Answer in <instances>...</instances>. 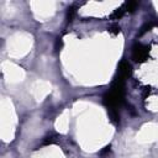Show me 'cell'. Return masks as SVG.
<instances>
[{
    "instance_id": "52a82bcc",
    "label": "cell",
    "mask_w": 158,
    "mask_h": 158,
    "mask_svg": "<svg viewBox=\"0 0 158 158\" xmlns=\"http://www.w3.org/2000/svg\"><path fill=\"white\" fill-rule=\"evenodd\" d=\"M107 31H109L110 33H112V35H117V33L121 31V27H120L117 23H112V25L107 28Z\"/></svg>"
},
{
    "instance_id": "6da1fadb",
    "label": "cell",
    "mask_w": 158,
    "mask_h": 158,
    "mask_svg": "<svg viewBox=\"0 0 158 158\" xmlns=\"http://www.w3.org/2000/svg\"><path fill=\"white\" fill-rule=\"evenodd\" d=\"M125 81L126 80L115 77L110 89L105 93V95L102 98V102H104L105 107L107 109V111L111 116V120H114V121L120 120L118 110L121 109V106L125 102Z\"/></svg>"
},
{
    "instance_id": "7a4b0ae2",
    "label": "cell",
    "mask_w": 158,
    "mask_h": 158,
    "mask_svg": "<svg viewBox=\"0 0 158 158\" xmlns=\"http://www.w3.org/2000/svg\"><path fill=\"white\" fill-rule=\"evenodd\" d=\"M148 57H149V47L142 43H136L132 47V58L135 59V62L143 63L148 59Z\"/></svg>"
},
{
    "instance_id": "5b68a950",
    "label": "cell",
    "mask_w": 158,
    "mask_h": 158,
    "mask_svg": "<svg viewBox=\"0 0 158 158\" xmlns=\"http://www.w3.org/2000/svg\"><path fill=\"white\" fill-rule=\"evenodd\" d=\"M123 5H125V9H126V11L133 12V11L137 9V6H138V2H137V1H128V2H125Z\"/></svg>"
},
{
    "instance_id": "277c9868",
    "label": "cell",
    "mask_w": 158,
    "mask_h": 158,
    "mask_svg": "<svg viewBox=\"0 0 158 158\" xmlns=\"http://www.w3.org/2000/svg\"><path fill=\"white\" fill-rule=\"evenodd\" d=\"M125 12H126V9H125V5H122V6H120L118 9H116V10L111 14L110 19H111V20H118V19H121V17L125 15Z\"/></svg>"
},
{
    "instance_id": "8992f818",
    "label": "cell",
    "mask_w": 158,
    "mask_h": 158,
    "mask_svg": "<svg viewBox=\"0 0 158 158\" xmlns=\"http://www.w3.org/2000/svg\"><path fill=\"white\" fill-rule=\"evenodd\" d=\"M75 12H77L75 6H70V7H68V11H67V21H68V22H70V21L73 20Z\"/></svg>"
},
{
    "instance_id": "3957f363",
    "label": "cell",
    "mask_w": 158,
    "mask_h": 158,
    "mask_svg": "<svg viewBox=\"0 0 158 158\" xmlns=\"http://www.w3.org/2000/svg\"><path fill=\"white\" fill-rule=\"evenodd\" d=\"M131 73H132V67H131V64L127 62V60H121L120 62V64H118V67H117V74H116V77L117 78H121V79H123V80H126L130 75H131Z\"/></svg>"
}]
</instances>
